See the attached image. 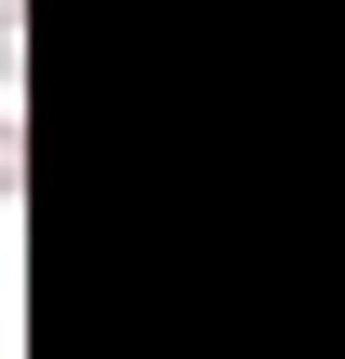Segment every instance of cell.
<instances>
[{
  "mask_svg": "<svg viewBox=\"0 0 345 359\" xmlns=\"http://www.w3.org/2000/svg\"><path fill=\"white\" fill-rule=\"evenodd\" d=\"M14 194H28V125L0 111V208H14Z\"/></svg>",
  "mask_w": 345,
  "mask_h": 359,
  "instance_id": "obj_1",
  "label": "cell"
},
{
  "mask_svg": "<svg viewBox=\"0 0 345 359\" xmlns=\"http://www.w3.org/2000/svg\"><path fill=\"white\" fill-rule=\"evenodd\" d=\"M28 69V0H0V83Z\"/></svg>",
  "mask_w": 345,
  "mask_h": 359,
  "instance_id": "obj_2",
  "label": "cell"
}]
</instances>
